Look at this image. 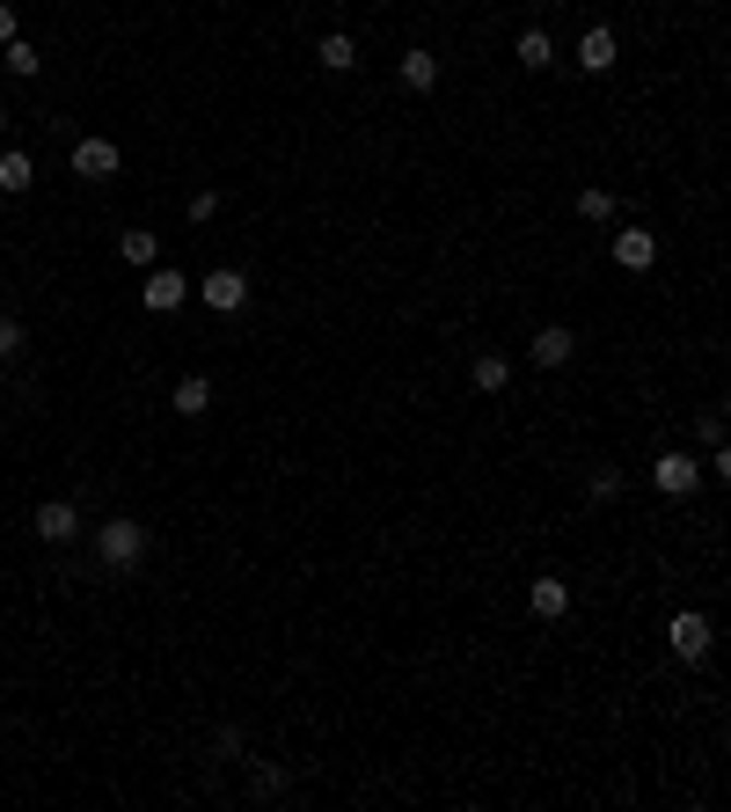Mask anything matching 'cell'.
I'll return each mask as SVG.
<instances>
[{
	"mask_svg": "<svg viewBox=\"0 0 731 812\" xmlns=\"http://www.w3.org/2000/svg\"><path fill=\"white\" fill-rule=\"evenodd\" d=\"M608 256L622 271H651L658 264V235H651V227H622V235L608 242Z\"/></svg>",
	"mask_w": 731,
	"mask_h": 812,
	"instance_id": "7",
	"label": "cell"
},
{
	"mask_svg": "<svg viewBox=\"0 0 731 812\" xmlns=\"http://www.w3.org/2000/svg\"><path fill=\"white\" fill-rule=\"evenodd\" d=\"M213 213H219V191H197V198H191V220L205 227V220H213Z\"/></svg>",
	"mask_w": 731,
	"mask_h": 812,
	"instance_id": "25",
	"label": "cell"
},
{
	"mask_svg": "<svg viewBox=\"0 0 731 812\" xmlns=\"http://www.w3.org/2000/svg\"><path fill=\"white\" fill-rule=\"evenodd\" d=\"M15 351H23V322L0 315V359H15Z\"/></svg>",
	"mask_w": 731,
	"mask_h": 812,
	"instance_id": "24",
	"label": "cell"
},
{
	"mask_svg": "<svg viewBox=\"0 0 731 812\" xmlns=\"http://www.w3.org/2000/svg\"><path fill=\"white\" fill-rule=\"evenodd\" d=\"M118 256H124V264H146V271H154V264H161V242H154L146 227H124V235H118Z\"/></svg>",
	"mask_w": 731,
	"mask_h": 812,
	"instance_id": "19",
	"label": "cell"
},
{
	"mask_svg": "<svg viewBox=\"0 0 731 812\" xmlns=\"http://www.w3.org/2000/svg\"><path fill=\"white\" fill-rule=\"evenodd\" d=\"M191 300H205V308H213V315H242L249 308V271H205V278H197L191 286Z\"/></svg>",
	"mask_w": 731,
	"mask_h": 812,
	"instance_id": "3",
	"label": "cell"
},
{
	"mask_svg": "<svg viewBox=\"0 0 731 812\" xmlns=\"http://www.w3.org/2000/svg\"><path fill=\"white\" fill-rule=\"evenodd\" d=\"M651 483H658L666 498H687L695 483H703V462H695V454H681V446H666V454L651 462Z\"/></svg>",
	"mask_w": 731,
	"mask_h": 812,
	"instance_id": "5",
	"label": "cell"
},
{
	"mask_svg": "<svg viewBox=\"0 0 731 812\" xmlns=\"http://www.w3.org/2000/svg\"><path fill=\"white\" fill-rule=\"evenodd\" d=\"M118 169H124V154L110 147V140H73V176H81V183H110Z\"/></svg>",
	"mask_w": 731,
	"mask_h": 812,
	"instance_id": "6",
	"label": "cell"
},
{
	"mask_svg": "<svg viewBox=\"0 0 731 812\" xmlns=\"http://www.w3.org/2000/svg\"><path fill=\"white\" fill-rule=\"evenodd\" d=\"M666 644H673V659H681V666H703L709 644H717V630H709L703 608H681V616L666 622Z\"/></svg>",
	"mask_w": 731,
	"mask_h": 812,
	"instance_id": "2",
	"label": "cell"
},
{
	"mask_svg": "<svg viewBox=\"0 0 731 812\" xmlns=\"http://www.w3.org/2000/svg\"><path fill=\"white\" fill-rule=\"evenodd\" d=\"M468 381H476V389H483V395L512 389V359H505V351H483V359H476V367H468Z\"/></svg>",
	"mask_w": 731,
	"mask_h": 812,
	"instance_id": "17",
	"label": "cell"
},
{
	"mask_svg": "<svg viewBox=\"0 0 731 812\" xmlns=\"http://www.w3.org/2000/svg\"><path fill=\"white\" fill-rule=\"evenodd\" d=\"M213 754H219V762H242V732H235V725H219V732H213Z\"/></svg>",
	"mask_w": 731,
	"mask_h": 812,
	"instance_id": "21",
	"label": "cell"
},
{
	"mask_svg": "<svg viewBox=\"0 0 731 812\" xmlns=\"http://www.w3.org/2000/svg\"><path fill=\"white\" fill-rule=\"evenodd\" d=\"M8 37H23V23H15V8L0 0V45H8Z\"/></svg>",
	"mask_w": 731,
	"mask_h": 812,
	"instance_id": "26",
	"label": "cell"
},
{
	"mask_svg": "<svg viewBox=\"0 0 731 812\" xmlns=\"http://www.w3.org/2000/svg\"><path fill=\"white\" fill-rule=\"evenodd\" d=\"M614 59H622V45H614V29H608V23H592V29L578 37V74H608Z\"/></svg>",
	"mask_w": 731,
	"mask_h": 812,
	"instance_id": "9",
	"label": "cell"
},
{
	"mask_svg": "<svg viewBox=\"0 0 731 812\" xmlns=\"http://www.w3.org/2000/svg\"><path fill=\"white\" fill-rule=\"evenodd\" d=\"M527 8H535V0H527Z\"/></svg>",
	"mask_w": 731,
	"mask_h": 812,
	"instance_id": "27",
	"label": "cell"
},
{
	"mask_svg": "<svg viewBox=\"0 0 731 812\" xmlns=\"http://www.w3.org/2000/svg\"><path fill=\"white\" fill-rule=\"evenodd\" d=\"M256 798H286V768H256Z\"/></svg>",
	"mask_w": 731,
	"mask_h": 812,
	"instance_id": "23",
	"label": "cell"
},
{
	"mask_svg": "<svg viewBox=\"0 0 731 812\" xmlns=\"http://www.w3.org/2000/svg\"><path fill=\"white\" fill-rule=\"evenodd\" d=\"M403 88H417V96H424V88H439V59H432L424 45L403 51Z\"/></svg>",
	"mask_w": 731,
	"mask_h": 812,
	"instance_id": "16",
	"label": "cell"
},
{
	"mask_svg": "<svg viewBox=\"0 0 731 812\" xmlns=\"http://www.w3.org/2000/svg\"><path fill=\"white\" fill-rule=\"evenodd\" d=\"M37 535H45L51 549L73 541V535H81V505H73V498H45V505H37Z\"/></svg>",
	"mask_w": 731,
	"mask_h": 812,
	"instance_id": "8",
	"label": "cell"
},
{
	"mask_svg": "<svg viewBox=\"0 0 731 812\" xmlns=\"http://www.w3.org/2000/svg\"><path fill=\"white\" fill-rule=\"evenodd\" d=\"M183 300H191V278H183L176 264H154V271H146V286H140V308H146V315H176Z\"/></svg>",
	"mask_w": 731,
	"mask_h": 812,
	"instance_id": "4",
	"label": "cell"
},
{
	"mask_svg": "<svg viewBox=\"0 0 731 812\" xmlns=\"http://www.w3.org/2000/svg\"><path fill=\"white\" fill-rule=\"evenodd\" d=\"M592 498H600V505L622 498V468H592Z\"/></svg>",
	"mask_w": 731,
	"mask_h": 812,
	"instance_id": "22",
	"label": "cell"
},
{
	"mask_svg": "<svg viewBox=\"0 0 731 812\" xmlns=\"http://www.w3.org/2000/svg\"><path fill=\"white\" fill-rule=\"evenodd\" d=\"M29 183H37V162H29L23 147H8V154H0V191H8V198H23Z\"/></svg>",
	"mask_w": 731,
	"mask_h": 812,
	"instance_id": "15",
	"label": "cell"
},
{
	"mask_svg": "<svg viewBox=\"0 0 731 812\" xmlns=\"http://www.w3.org/2000/svg\"><path fill=\"white\" fill-rule=\"evenodd\" d=\"M315 59H322V67H329V74H351V67H359V45H351L344 29H329V37H322V45H315Z\"/></svg>",
	"mask_w": 731,
	"mask_h": 812,
	"instance_id": "18",
	"label": "cell"
},
{
	"mask_svg": "<svg viewBox=\"0 0 731 812\" xmlns=\"http://www.w3.org/2000/svg\"><path fill=\"white\" fill-rule=\"evenodd\" d=\"M571 351H578V337H571L563 322H549V330H535V351H527V359L556 373V367H571Z\"/></svg>",
	"mask_w": 731,
	"mask_h": 812,
	"instance_id": "10",
	"label": "cell"
},
{
	"mask_svg": "<svg viewBox=\"0 0 731 812\" xmlns=\"http://www.w3.org/2000/svg\"><path fill=\"white\" fill-rule=\"evenodd\" d=\"M146 541H154V535H146V527H140V520H103V527H96V564L103 571H132V564H140V557H146Z\"/></svg>",
	"mask_w": 731,
	"mask_h": 812,
	"instance_id": "1",
	"label": "cell"
},
{
	"mask_svg": "<svg viewBox=\"0 0 731 812\" xmlns=\"http://www.w3.org/2000/svg\"><path fill=\"white\" fill-rule=\"evenodd\" d=\"M169 410L176 418H205V410H213V381H205V373H183L176 395H169Z\"/></svg>",
	"mask_w": 731,
	"mask_h": 812,
	"instance_id": "13",
	"label": "cell"
},
{
	"mask_svg": "<svg viewBox=\"0 0 731 812\" xmlns=\"http://www.w3.org/2000/svg\"><path fill=\"white\" fill-rule=\"evenodd\" d=\"M0 59H8V74H15V81H37V74H45V51L29 45V37H8V45H0Z\"/></svg>",
	"mask_w": 731,
	"mask_h": 812,
	"instance_id": "14",
	"label": "cell"
},
{
	"mask_svg": "<svg viewBox=\"0 0 731 812\" xmlns=\"http://www.w3.org/2000/svg\"><path fill=\"white\" fill-rule=\"evenodd\" d=\"M527 608H535L541 622H563L571 616V586H563V578H535V586H527Z\"/></svg>",
	"mask_w": 731,
	"mask_h": 812,
	"instance_id": "12",
	"label": "cell"
},
{
	"mask_svg": "<svg viewBox=\"0 0 731 812\" xmlns=\"http://www.w3.org/2000/svg\"><path fill=\"white\" fill-rule=\"evenodd\" d=\"M512 59H519L527 74H549V67H556V37H549V29H519V45H512Z\"/></svg>",
	"mask_w": 731,
	"mask_h": 812,
	"instance_id": "11",
	"label": "cell"
},
{
	"mask_svg": "<svg viewBox=\"0 0 731 812\" xmlns=\"http://www.w3.org/2000/svg\"><path fill=\"white\" fill-rule=\"evenodd\" d=\"M578 220H614V198L608 191H578Z\"/></svg>",
	"mask_w": 731,
	"mask_h": 812,
	"instance_id": "20",
	"label": "cell"
}]
</instances>
